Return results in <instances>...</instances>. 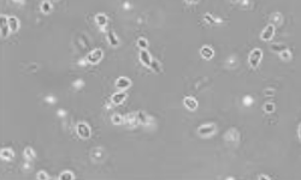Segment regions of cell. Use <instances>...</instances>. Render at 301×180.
Masks as SVG:
<instances>
[{
	"mask_svg": "<svg viewBox=\"0 0 301 180\" xmlns=\"http://www.w3.org/2000/svg\"><path fill=\"white\" fill-rule=\"evenodd\" d=\"M54 1H58V0H54Z\"/></svg>",
	"mask_w": 301,
	"mask_h": 180,
	"instance_id": "obj_35",
	"label": "cell"
},
{
	"mask_svg": "<svg viewBox=\"0 0 301 180\" xmlns=\"http://www.w3.org/2000/svg\"><path fill=\"white\" fill-rule=\"evenodd\" d=\"M271 49L275 52H278V53H282L283 51L287 49V47L284 45H281V43H275V45L271 46Z\"/></svg>",
	"mask_w": 301,
	"mask_h": 180,
	"instance_id": "obj_20",
	"label": "cell"
},
{
	"mask_svg": "<svg viewBox=\"0 0 301 180\" xmlns=\"http://www.w3.org/2000/svg\"><path fill=\"white\" fill-rule=\"evenodd\" d=\"M137 46H139L141 49H146V48L148 47V42H147V40H145L143 37H140V39L137 40Z\"/></svg>",
	"mask_w": 301,
	"mask_h": 180,
	"instance_id": "obj_22",
	"label": "cell"
},
{
	"mask_svg": "<svg viewBox=\"0 0 301 180\" xmlns=\"http://www.w3.org/2000/svg\"><path fill=\"white\" fill-rule=\"evenodd\" d=\"M9 26L11 29V31H17L18 26H19V22L16 17H9Z\"/></svg>",
	"mask_w": 301,
	"mask_h": 180,
	"instance_id": "obj_13",
	"label": "cell"
},
{
	"mask_svg": "<svg viewBox=\"0 0 301 180\" xmlns=\"http://www.w3.org/2000/svg\"><path fill=\"white\" fill-rule=\"evenodd\" d=\"M261 58H263V52L260 51V49H258V48H255V49H253V51L250 53L248 63H250V65H251L253 69H254V67H258V65H259Z\"/></svg>",
	"mask_w": 301,
	"mask_h": 180,
	"instance_id": "obj_1",
	"label": "cell"
},
{
	"mask_svg": "<svg viewBox=\"0 0 301 180\" xmlns=\"http://www.w3.org/2000/svg\"><path fill=\"white\" fill-rule=\"evenodd\" d=\"M16 1H19V0H16Z\"/></svg>",
	"mask_w": 301,
	"mask_h": 180,
	"instance_id": "obj_34",
	"label": "cell"
},
{
	"mask_svg": "<svg viewBox=\"0 0 301 180\" xmlns=\"http://www.w3.org/2000/svg\"><path fill=\"white\" fill-rule=\"evenodd\" d=\"M225 138L228 141H231V142H234V141H236L237 138H239V133L235 131V130H229L228 131V133H226Z\"/></svg>",
	"mask_w": 301,
	"mask_h": 180,
	"instance_id": "obj_15",
	"label": "cell"
},
{
	"mask_svg": "<svg viewBox=\"0 0 301 180\" xmlns=\"http://www.w3.org/2000/svg\"><path fill=\"white\" fill-rule=\"evenodd\" d=\"M95 21H97V23H98V25L99 26H105L107 24V17H106V15H104V13L97 15V16H95Z\"/></svg>",
	"mask_w": 301,
	"mask_h": 180,
	"instance_id": "obj_14",
	"label": "cell"
},
{
	"mask_svg": "<svg viewBox=\"0 0 301 180\" xmlns=\"http://www.w3.org/2000/svg\"><path fill=\"white\" fill-rule=\"evenodd\" d=\"M124 123L126 125H129L130 127H134L137 123H139V118H137V114H128L126 118H124Z\"/></svg>",
	"mask_w": 301,
	"mask_h": 180,
	"instance_id": "obj_12",
	"label": "cell"
},
{
	"mask_svg": "<svg viewBox=\"0 0 301 180\" xmlns=\"http://www.w3.org/2000/svg\"><path fill=\"white\" fill-rule=\"evenodd\" d=\"M58 179H62V180H74L75 179V175L73 174V172H70V171H65V172H63L60 175H59V178Z\"/></svg>",
	"mask_w": 301,
	"mask_h": 180,
	"instance_id": "obj_17",
	"label": "cell"
},
{
	"mask_svg": "<svg viewBox=\"0 0 301 180\" xmlns=\"http://www.w3.org/2000/svg\"><path fill=\"white\" fill-rule=\"evenodd\" d=\"M24 155H25V157H27L28 160H31V158H34V157H35V154H34V150H33L31 148H25V150H24Z\"/></svg>",
	"mask_w": 301,
	"mask_h": 180,
	"instance_id": "obj_24",
	"label": "cell"
},
{
	"mask_svg": "<svg viewBox=\"0 0 301 180\" xmlns=\"http://www.w3.org/2000/svg\"><path fill=\"white\" fill-rule=\"evenodd\" d=\"M102 56H104V52L101 51V49H94V51H92L87 55V61L89 64H93L94 65V64H98L100 61Z\"/></svg>",
	"mask_w": 301,
	"mask_h": 180,
	"instance_id": "obj_2",
	"label": "cell"
},
{
	"mask_svg": "<svg viewBox=\"0 0 301 180\" xmlns=\"http://www.w3.org/2000/svg\"><path fill=\"white\" fill-rule=\"evenodd\" d=\"M183 103H184V106H186L189 110H195V109L198 108V101H197L195 99L190 97V96L186 97V99L183 100Z\"/></svg>",
	"mask_w": 301,
	"mask_h": 180,
	"instance_id": "obj_11",
	"label": "cell"
},
{
	"mask_svg": "<svg viewBox=\"0 0 301 180\" xmlns=\"http://www.w3.org/2000/svg\"><path fill=\"white\" fill-rule=\"evenodd\" d=\"M275 35V26L272 24H269L261 32V40L264 41H270Z\"/></svg>",
	"mask_w": 301,
	"mask_h": 180,
	"instance_id": "obj_6",
	"label": "cell"
},
{
	"mask_svg": "<svg viewBox=\"0 0 301 180\" xmlns=\"http://www.w3.org/2000/svg\"><path fill=\"white\" fill-rule=\"evenodd\" d=\"M108 42H110L111 46H113V47L118 46V43H119V41H118V39H117V36L115 35L113 31H110V32H108Z\"/></svg>",
	"mask_w": 301,
	"mask_h": 180,
	"instance_id": "obj_16",
	"label": "cell"
},
{
	"mask_svg": "<svg viewBox=\"0 0 301 180\" xmlns=\"http://www.w3.org/2000/svg\"><path fill=\"white\" fill-rule=\"evenodd\" d=\"M281 56H282L283 60H289L292 58V53L288 51V49H285V51H283L281 53Z\"/></svg>",
	"mask_w": 301,
	"mask_h": 180,
	"instance_id": "obj_25",
	"label": "cell"
},
{
	"mask_svg": "<svg viewBox=\"0 0 301 180\" xmlns=\"http://www.w3.org/2000/svg\"><path fill=\"white\" fill-rule=\"evenodd\" d=\"M1 157L5 160H11L13 157V151L10 149H2L1 150Z\"/></svg>",
	"mask_w": 301,
	"mask_h": 180,
	"instance_id": "obj_19",
	"label": "cell"
},
{
	"mask_svg": "<svg viewBox=\"0 0 301 180\" xmlns=\"http://www.w3.org/2000/svg\"><path fill=\"white\" fill-rule=\"evenodd\" d=\"M217 127L212 124H208V125H202L198 129V134L201 137H208V136H212L214 132H216Z\"/></svg>",
	"mask_w": 301,
	"mask_h": 180,
	"instance_id": "obj_3",
	"label": "cell"
},
{
	"mask_svg": "<svg viewBox=\"0 0 301 180\" xmlns=\"http://www.w3.org/2000/svg\"><path fill=\"white\" fill-rule=\"evenodd\" d=\"M126 94L124 91H118V93H115L112 96H111V102L113 104H121L126 101Z\"/></svg>",
	"mask_w": 301,
	"mask_h": 180,
	"instance_id": "obj_7",
	"label": "cell"
},
{
	"mask_svg": "<svg viewBox=\"0 0 301 180\" xmlns=\"http://www.w3.org/2000/svg\"><path fill=\"white\" fill-rule=\"evenodd\" d=\"M259 179L260 180H263V179L264 180H270V177H267V175H260V177H259Z\"/></svg>",
	"mask_w": 301,
	"mask_h": 180,
	"instance_id": "obj_30",
	"label": "cell"
},
{
	"mask_svg": "<svg viewBox=\"0 0 301 180\" xmlns=\"http://www.w3.org/2000/svg\"><path fill=\"white\" fill-rule=\"evenodd\" d=\"M39 180H47L50 179V177L46 174V172H44V171H41V172H39L37 173V177H36Z\"/></svg>",
	"mask_w": 301,
	"mask_h": 180,
	"instance_id": "obj_27",
	"label": "cell"
},
{
	"mask_svg": "<svg viewBox=\"0 0 301 180\" xmlns=\"http://www.w3.org/2000/svg\"><path fill=\"white\" fill-rule=\"evenodd\" d=\"M137 118H139V120H140L142 124H146V123H147V117H146L142 112H139V113H137Z\"/></svg>",
	"mask_w": 301,
	"mask_h": 180,
	"instance_id": "obj_28",
	"label": "cell"
},
{
	"mask_svg": "<svg viewBox=\"0 0 301 180\" xmlns=\"http://www.w3.org/2000/svg\"><path fill=\"white\" fill-rule=\"evenodd\" d=\"M0 26H1V39L7 37L9 31L11 30L9 26V17L2 16V15L0 16Z\"/></svg>",
	"mask_w": 301,
	"mask_h": 180,
	"instance_id": "obj_5",
	"label": "cell"
},
{
	"mask_svg": "<svg viewBox=\"0 0 301 180\" xmlns=\"http://www.w3.org/2000/svg\"><path fill=\"white\" fill-rule=\"evenodd\" d=\"M187 2H189V4H195V2H198L199 0H186Z\"/></svg>",
	"mask_w": 301,
	"mask_h": 180,
	"instance_id": "obj_31",
	"label": "cell"
},
{
	"mask_svg": "<svg viewBox=\"0 0 301 180\" xmlns=\"http://www.w3.org/2000/svg\"><path fill=\"white\" fill-rule=\"evenodd\" d=\"M111 120H112V123H113L115 125H119V124H122V123L124 121V119H123L119 114H113Z\"/></svg>",
	"mask_w": 301,
	"mask_h": 180,
	"instance_id": "obj_21",
	"label": "cell"
},
{
	"mask_svg": "<svg viewBox=\"0 0 301 180\" xmlns=\"http://www.w3.org/2000/svg\"><path fill=\"white\" fill-rule=\"evenodd\" d=\"M299 138H300V141H301V124H300V126H299Z\"/></svg>",
	"mask_w": 301,
	"mask_h": 180,
	"instance_id": "obj_33",
	"label": "cell"
},
{
	"mask_svg": "<svg viewBox=\"0 0 301 180\" xmlns=\"http://www.w3.org/2000/svg\"><path fill=\"white\" fill-rule=\"evenodd\" d=\"M150 67H152V70H153L154 72H157V73H160V72H161V67H160V64H159L158 60H153V59H152V63H150Z\"/></svg>",
	"mask_w": 301,
	"mask_h": 180,
	"instance_id": "obj_18",
	"label": "cell"
},
{
	"mask_svg": "<svg viewBox=\"0 0 301 180\" xmlns=\"http://www.w3.org/2000/svg\"><path fill=\"white\" fill-rule=\"evenodd\" d=\"M41 10H42L45 13H50L51 11H52V6H51V4L48 1H44L42 5H41Z\"/></svg>",
	"mask_w": 301,
	"mask_h": 180,
	"instance_id": "obj_23",
	"label": "cell"
},
{
	"mask_svg": "<svg viewBox=\"0 0 301 180\" xmlns=\"http://www.w3.org/2000/svg\"><path fill=\"white\" fill-rule=\"evenodd\" d=\"M200 54L204 59L210 60V59H212V56L214 55V51H213L210 46H204V47H201Z\"/></svg>",
	"mask_w": 301,
	"mask_h": 180,
	"instance_id": "obj_9",
	"label": "cell"
},
{
	"mask_svg": "<svg viewBox=\"0 0 301 180\" xmlns=\"http://www.w3.org/2000/svg\"><path fill=\"white\" fill-rule=\"evenodd\" d=\"M77 133L81 138L88 139L90 137V129L86 123H78L77 124Z\"/></svg>",
	"mask_w": 301,
	"mask_h": 180,
	"instance_id": "obj_4",
	"label": "cell"
},
{
	"mask_svg": "<svg viewBox=\"0 0 301 180\" xmlns=\"http://www.w3.org/2000/svg\"><path fill=\"white\" fill-rule=\"evenodd\" d=\"M131 85V80L126 77H119L116 80V87L121 90H126L128 88H130Z\"/></svg>",
	"mask_w": 301,
	"mask_h": 180,
	"instance_id": "obj_8",
	"label": "cell"
},
{
	"mask_svg": "<svg viewBox=\"0 0 301 180\" xmlns=\"http://www.w3.org/2000/svg\"><path fill=\"white\" fill-rule=\"evenodd\" d=\"M265 94H266V95H270V94H274V91H271V90H265Z\"/></svg>",
	"mask_w": 301,
	"mask_h": 180,
	"instance_id": "obj_32",
	"label": "cell"
},
{
	"mask_svg": "<svg viewBox=\"0 0 301 180\" xmlns=\"http://www.w3.org/2000/svg\"><path fill=\"white\" fill-rule=\"evenodd\" d=\"M205 19L208 22V23H211V24H213L214 23V21L212 19V17H211V15H205Z\"/></svg>",
	"mask_w": 301,
	"mask_h": 180,
	"instance_id": "obj_29",
	"label": "cell"
},
{
	"mask_svg": "<svg viewBox=\"0 0 301 180\" xmlns=\"http://www.w3.org/2000/svg\"><path fill=\"white\" fill-rule=\"evenodd\" d=\"M140 60L143 65L146 66H150V63H152V58H150V54L146 49H141L140 52Z\"/></svg>",
	"mask_w": 301,
	"mask_h": 180,
	"instance_id": "obj_10",
	"label": "cell"
},
{
	"mask_svg": "<svg viewBox=\"0 0 301 180\" xmlns=\"http://www.w3.org/2000/svg\"><path fill=\"white\" fill-rule=\"evenodd\" d=\"M264 109H265L266 113H272V112L275 110V106H274L272 103H266V104L264 106Z\"/></svg>",
	"mask_w": 301,
	"mask_h": 180,
	"instance_id": "obj_26",
	"label": "cell"
}]
</instances>
